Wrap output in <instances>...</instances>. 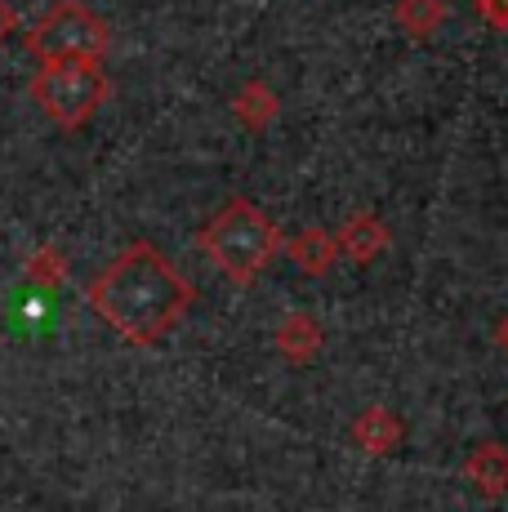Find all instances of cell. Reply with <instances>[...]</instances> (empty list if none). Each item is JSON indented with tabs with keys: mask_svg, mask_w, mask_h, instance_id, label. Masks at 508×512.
<instances>
[{
	"mask_svg": "<svg viewBox=\"0 0 508 512\" xmlns=\"http://www.w3.org/2000/svg\"><path fill=\"white\" fill-rule=\"evenodd\" d=\"M90 308L139 348H152L183 321L192 285L152 241H134L90 281Z\"/></svg>",
	"mask_w": 508,
	"mask_h": 512,
	"instance_id": "6da1fadb",
	"label": "cell"
},
{
	"mask_svg": "<svg viewBox=\"0 0 508 512\" xmlns=\"http://www.w3.org/2000/svg\"><path fill=\"white\" fill-rule=\"evenodd\" d=\"M201 245H205V254H210V259L219 263L232 281L250 285L272 259H277L281 232H277V223H272L254 201H246V196H232V201L223 205L210 223H205Z\"/></svg>",
	"mask_w": 508,
	"mask_h": 512,
	"instance_id": "7a4b0ae2",
	"label": "cell"
},
{
	"mask_svg": "<svg viewBox=\"0 0 508 512\" xmlns=\"http://www.w3.org/2000/svg\"><path fill=\"white\" fill-rule=\"evenodd\" d=\"M112 81H107L103 63H85V58H63V63H41L32 76V98L41 112L63 130H81L94 121V112L107 103Z\"/></svg>",
	"mask_w": 508,
	"mask_h": 512,
	"instance_id": "3957f363",
	"label": "cell"
},
{
	"mask_svg": "<svg viewBox=\"0 0 508 512\" xmlns=\"http://www.w3.org/2000/svg\"><path fill=\"white\" fill-rule=\"evenodd\" d=\"M112 32L90 5L81 0H58L50 5L36 27L27 32V54L36 63H63V58H85V63H103Z\"/></svg>",
	"mask_w": 508,
	"mask_h": 512,
	"instance_id": "277c9868",
	"label": "cell"
},
{
	"mask_svg": "<svg viewBox=\"0 0 508 512\" xmlns=\"http://www.w3.org/2000/svg\"><path fill=\"white\" fill-rule=\"evenodd\" d=\"M335 245H339V254H348V259L370 263L388 250V228L375 219V214H353V219L339 228Z\"/></svg>",
	"mask_w": 508,
	"mask_h": 512,
	"instance_id": "5b68a950",
	"label": "cell"
},
{
	"mask_svg": "<svg viewBox=\"0 0 508 512\" xmlns=\"http://www.w3.org/2000/svg\"><path fill=\"white\" fill-rule=\"evenodd\" d=\"M446 14H451L446 0H397L393 5L397 27H402L406 36H415V41H428V36L446 23Z\"/></svg>",
	"mask_w": 508,
	"mask_h": 512,
	"instance_id": "8992f818",
	"label": "cell"
},
{
	"mask_svg": "<svg viewBox=\"0 0 508 512\" xmlns=\"http://www.w3.org/2000/svg\"><path fill=\"white\" fill-rule=\"evenodd\" d=\"M281 245H286V254L295 259V268H304V272H326L339 254L335 236L321 228H308V232H299L295 241H281Z\"/></svg>",
	"mask_w": 508,
	"mask_h": 512,
	"instance_id": "52a82bcc",
	"label": "cell"
},
{
	"mask_svg": "<svg viewBox=\"0 0 508 512\" xmlns=\"http://www.w3.org/2000/svg\"><path fill=\"white\" fill-rule=\"evenodd\" d=\"M277 94L268 90L263 81H246L232 98V112L241 116V125H250V130H263L268 121H277Z\"/></svg>",
	"mask_w": 508,
	"mask_h": 512,
	"instance_id": "ba28073f",
	"label": "cell"
},
{
	"mask_svg": "<svg viewBox=\"0 0 508 512\" xmlns=\"http://www.w3.org/2000/svg\"><path fill=\"white\" fill-rule=\"evenodd\" d=\"M468 477L486 490V495H504L508 490V450L504 446H482L468 459Z\"/></svg>",
	"mask_w": 508,
	"mask_h": 512,
	"instance_id": "9c48e42d",
	"label": "cell"
},
{
	"mask_svg": "<svg viewBox=\"0 0 508 512\" xmlns=\"http://www.w3.org/2000/svg\"><path fill=\"white\" fill-rule=\"evenodd\" d=\"M397 437H402V423L388 415V410H366L361 423H357V441L366 450H375V455H384V450L393 446Z\"/></svg>",
	"mask_w": 508,
	"mask_h": 512,
	"instance_id": "30bf717a",
	"label": "cell"
},
{
	"mask_svg": "<svg viewBox=\"0 0 508 512\" xmlns=\"http://www.w3.org/2000/svg\"><path fill=\"white\" fill-rule=\"evenodd\" d=\"M277 343H281V352H286L290 361H308L312 352L321 348V330L312 326L308 317H290V321H286V330L277 334Z\"/></svg>",
	"mask_w": 508,
	"mask_h": 512,
	"instance_id": "8fae6325",
	"label": "cell"
},
{
	"mask_svg": "<svg viewBox=\"0 0 508 512\" xmlns=\"http://www.w3.org/2000/svg\"><path fill=\"white\" fill-rule=\"evenodd\" d=\"M67 277V259L54 250V245H41V250L27 259V281H36V285H63Z\"/></svg>",
	"mask_w": 508,
	"mask_h": 512,
	"instance_id": "7c38bea8",
	"label": "cell"
},
{
	"mask_svg": "<svg viewBox=\"0 0 508 512\" xmlns=\"http://www.w3.org/2000/svg\"><path fill=\"white\" fill-rule=\"evenodd\" d=\"M477 18H482L486 27H495V32H508V0H473Z\"/></svg>",
	"mask_w": 508,
	"mask_h": 512,
	"instance_id": "4fadbf2b",
	"label": "cell"
},
{
	"mask_svg": "<svg viewBox=\"0 0 508 512\" xmlns=\"http://www.w3.org/2000/svg\"><path fill=\"white\" fill-rule=\"evenodd\" d=\"M14 32H18V9L9 5V0H0V45H5Z\"/></svg>",
	"mask_w": 508,
	"mask_h": 512,
	"instance_id": "5bb4252c",
	"label": "cell"
},
{
	"mask_svg": "<svg viewBox=\"0 0 508 512\" xmlns=\"http://www.w3.org/2000/svg\"><path fill=\"white\" fill-rule=\"evenodd\" d=\"M500 343H504V348H508V317H504V326H500Z\"/></svg>",
	"mask_w": 508,
	"mask_h": 512,
	"instance_id": "9a60e30c",
	"label": "cell"
}]
</instances>
